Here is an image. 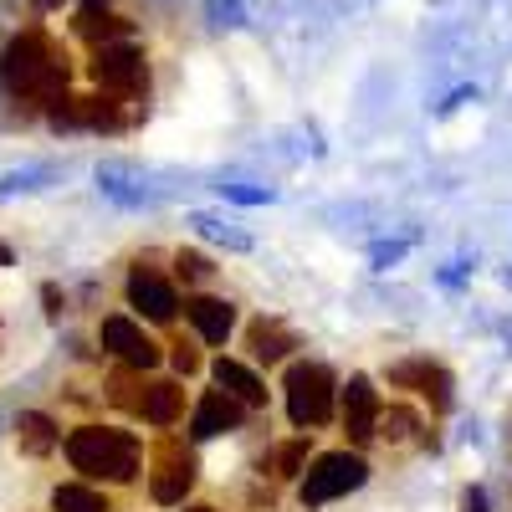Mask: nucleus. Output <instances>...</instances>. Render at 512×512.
<instances>
[{
    "label": "nucleus",
    "mask_w": 512,
    "mask_h": 512,
    "mask_svg": "<svg viewBox=\"0 0 512 512\" xmlns=\"http://www.w3.org/2000/svg\"><path fill=\"white\" fill-rule=\"evenodd\" d=\"M67 77H72V62H67V47L47 31H21L6 52H0V88L21 103H41L52 108L62 93H67Z\"/></svg>",
    "instance_id": "1"
},
{
    "label": "nucleus",
    "mask_w": 512,
    "mask_h": 512,
    "mask_svg": "<svg viewBox=\"0 0 512 512\" xmlns=\"http://www.w3.org/2000/svg\"><path fill=\"white\" fill-rule=\"evenodd\" d=\"M72 472L93 477V482H134L144 472V441L118 425H77L62 441Z\"/></svg>",
    "instance_id": "2"
},
{
    "label": "nucleus",
    "mask_w": 512,
    "mask_h": 512,
    "mask_svg": "<svg viewBox=\"0 0 512 512\" xmlns=\"http://www.w3.org/2000/svg\"><path fill=\"white\" fill-rule=\"evenodd\" d=\"M282 395H287V415L297 431H318V425L333 420L338 410V379L323 369V364H308V359H297L282 379Z\"/></svg>",
    "instance_id": "3"
},
{
    "label": "nucleus",
    "mask_w": 512,
    "mask_h": 512,
    "mask_svg": "<svg viewBox=\"0 0 512 512\" xmlns=\"http://www.w3.org/2000/svg\"><path fill=\"white\" fill-rule=\"evenodd\" d=\"M369 482V461L359 451H323L308 461L303 472V487H297V497H303V507H328L338 497H349Z\"/></svg>",
    "instance_id": "4"
},
{
    "label": "nucleus",
    "mask_w": 512,
    "mask_h": 512,
    "mask_svg": "<svg viewBox=\"0 0 512 512\" xmlns=\"http://www.w3.org/2000/svg\"><path fill=\"white\" fill-rule=\"evenodd\" d=\"M93 82H98L103 93L123 98V103L144 98V88H149L144 52H139V47H128V41H108V47L93 52Z\"/></svg>",
    "instance_id": "5"
},
{
    "label": "nucleus",
    "mask_w": 512,
    "mask_h": 512,
    "mask_svg": "<svg viewBox=\"0 0 512 512\" xmlns=\"http://www.w3.org/2000/svg\"><path fill=\"white\" fill-rule=\"evenodd\" d=\"M195 487V456L185 451V441L164 436L159 451H154V477H149V497L159 507H180L185 492Z\"/></svg>",
    "instance_id": "6"
},
{
    "label": "nucleus",
    "mask_w": 512,
    "mask_h": 512,
    "mask_svg": "<svg viewBox=\"0 0 512 512\" xmlns=\"http://www.w3.org/2000/svg\"><path fill=\"white\" fill-rule=\"evenodd\" d=\"M384 379H390L395 390H410L420 400H431L436 410H451V374L436 359H425V354L400 359V364H390V374H384Z\"/></svg>",
    "instance_id": "7"
},
{
    "label": "nucleus",
    "mask_w": 512,
    "mask_h": 512,
    "mask_svg": "<svg viewBox=\"0 0 512 512\" xmlns=\"http://www.w3.org/2000/svg\"><path fill=\"white\" fill-rule=\"evenodd\" d=\"M103 349L118 359V364H128V369H154L159 364V344L134 323V318H123V313H113V318H103Z\"/></svg>",
    "instance_id": "8"
},
{
    "label": "nucleus",
    "mask_w": 512,
    "mask_h": 512,
    "mask_svg": "<svg viewBox=\"0 0 512 512\" xmlns=\"http://www.w3.org/2000/svg\"><path fill=\"white\" fill-rule=\"evenodd\" d=\"M128 308H139L149 323H169L180 313V297H175V287H169L164 272L134 267V272H128Z\"/></svg>",
    "instance_id": "9"
},
{
    "label": "nucleus",
    "mask_w": 512,
    "mask_h": 512,
    "mask_svg": "<svg viewBox=\"0 0 512 512\" xmlns=\"http://www.w3.org/2000/svg\"><path fill=\"white\" fill-rule=\"evenodd\" d=\"M379 415H384V405H379L374 379H369V374H354V379L344 384V431H349L354 446H364V441L379 436Z\"/></svg>",
    "instance_id": "10"
},
{
    "label": "nucleus",
    "mask_w": 512,
    "mask_h": 512,
    "mask_svg": "<svg viewBox=\"0 0 512 512\" xmlns=\"http://www.w3.org/2000/svg\"><path fill=\"white\" fill-rule=\"evenodd\" d=\"M185 318H190V328H195L200 344H216V349L236 333V308L226 303V297H210V292L185 297Z\"/></svg>",
    "instance_id": "11"
},
{
    "label": "nucleus",
    "mask_w": 512,
    "mask_h": 512,
    "mask_svg": "<svg viewBox=\"0 0 512 512\" xmlns=\"http://www.w3.org/2000/svg\"><path fill=\"white\" fill-rule=\"evenodd\" d=\"M241 420H246V405H241L236 395H226V390H205L200 405H195V415H190V436H195V441L226 436V431H236Z\"/></svg>",
    "instance_id": "12"
},
{
    "label": "nucleus",
    "mask_w": 512,
    "mask_h": 512,
    "mask_svg": "<svg viewBox=\"0 0 512 512\" xmlns=\"http://www.w3.org/2000/svg\"><path fill=\"white\" fill-rule=\"evenodd\" d=\"M210 374H216V384H221V390L226 395H236L246 410H267V379H256V369H246L241 359H216V369H210Z\"/></svg>",
    "instance_id": "13"
},
{
    "label": "nucleus",
    "mask_w": 512,
    "mask_h": 512,
    "mask_svg": "<svg viewBox=\"0 0 512 512\" xmlns=\"http://www.w3.org/2000/svg\"><path fill=\"white\" fill-rule=\"evenodd\" d=\"M139 415L154 425V431H169V425L185 415V384H180V379H154V384H144Z\"/></svg>",
    "instance_id": "14"
},
{
    "label": "nucleus",
    "mask_w": 512,
    "mask_h": 512,
    "mask_svg": "<svg viewBox=\"0 0 512 512\" xmlns=\"http://www.w3.org/2000/svg\"><path fill=\"white\" fill-rule=\"evenodd\" d=\"M246 349H251L256 364H282V359L297 349V333L282 328L277 318H256V323L246 328Z\"/></svg>",
    "instance_id": "15"
},
{
    "label": "nucleus",
    "mask_w": 512,
    "mask_h": 512,
    "mask_svg": "<svg viewBox=\"0 0 512 512\" xmlns=\"http://www.w3.org/2000/svg\"><path fill=\"white\" fill-rule=\"evenodd\" d=\"M16 446H21L26 456H52V451L62 446V425H57L52 415H41V410H26V415L16 420Z\"/></svg>",
    "instance_id": "16"
},
{
    "label": "nucleus",
    "mask_w": 512,
    "mask_h": 512,
    "mask_svg": "<svg viewBox=\"0 0 512 512\" xmlns=\"http://www.w3.org/2000/svg\"><path fill=\"white\" fill-rule=\"evenodd\" d=\"M72 31L82 41H93V47H108V41H123L128 36V21L113 16V11H103V6H82L77 21H72Z\"/></svg>",
    "instance_id": "17"
},
{
    "label": "nucleus",
    "mask_w": 512,
    "mask_h": 512,
    "mask_svg": "<svg viewBox=\"0 0 512 512\" xmlns=\"http://www.w3.org/2000/svg\"><path fill=\"white\" fill-rule=\"evenodd\" d=\"M52 512H113V502L98 487H82V482H62L52 492Z\"/></svg>",
    "instance_id": "18"
},
{
    "label": "nucleus",
    "mask_w": 512,
    "mask_h": 512,
    "mask_svg": "<svg viewBox=\"0 0 512 512\" xmlns=\"http://www.w3.org/2000/svg\"><path fill=\"white\" fill-rule=\"evenodd\" d=\"M272 477H303L308 472V436H297V441H282L272 451V461H262Z\"/></svg>",
    "instance_id": "19"
},
{
    "label": "nucleus",
    "mask_w": 512,
    "mask_h": 512,
    "mask_svg": "<svg viewBox=\"0 0 512 512\" xmlns=\"http://www.w3.org/2000/svg\"><path fill=\"white\" fill-rule=\"evenodd\" d=\"M134 374H144V369H128V364H123L118 374H108V400H113L118 410H139V405H144V395H139L144 384H139Z\"/></svg>",
    "instance_id": "20"
},
{
    "label": "nucleus",
    "mask_w": 512,
    "mask_h": 512,
    "mask_svg": "<svg viewBox=\"0 0 512 512\" xmlns=\"http://www.w3.org/2000/svg\"><path fill=\"white\" fill-rule=\"evenodd\" d=\"M410 431H420V420H415L410 410L395 405V410H384V415H379V436H384V441H405Z\"/></svg>",
    "instance_id": "21"
},
{
    "label": "nucleus",
    "mask_w": 512,
    "mask_h": 512,
    "mask_svg": "<svg viewBox=\"0 0 512 512\" xmlns=\"http://www.w3.org/2000/svg\"><path fill=\"white\" fill-rule=\"evenodd\" d=\"M210 272H216V267H210L200 251H175V277H185V282H205Z\"/></svg>",
    "instance_id": "22"
},
{
    "label": "nucleus",
    "mask_w": 512,
    "mask_h": 512,
    "mask_svg": "<svg viewBox=\"0 0 512 512\" xmlns=\"http://www.w3.org/2000/svg\"><path fill=\"white\" fill-rule=\"evenodd\" d=\"M169 359H175V369H180V374H195V369H200V349L190 344V338H180V344L169 349Z\"/></svg>",
    "instance_id": "23"
},
{
    "label": "nucleus",
    "mask_w": 512,
    "mask_h": 512,
    "mask_svg": "<svg viewBox=\"0 0 512 512\" xmlns=\"http://www.w3.org/2000/svg\"><path fill=\"white\" fill-rule=\"evenodd\" d=\"M461 512H487V492H482V487H472V492L461 497Z\"/></svg>",
    "instance_id": "24"
},
{
    "label": "nucleus",
    "mask_w": 512,
    "mask_h": 512,
    "mask_svg": "<svg viewBox=\"0 0 512 512\" xmlns=\"http://www.w3.org/2000/svg\"><path fill=\"white\" fill-rule=\"evenodd\" d=\"M41 297H47V313L57 318V313H62V297H57V287H47V292H41Z\"/></svg>",
    "instance_id": "25"
},
{
    "label": "nucleus",
    "mask_w": 512,
    "mask_h": 512,
    "mask_svg": "<svg viewBox=\"0 0 512 512\" xmlns=\"http://www.w3.org/2000/svg\"><path fill=\"white\" fill-rule=\"evenodd\" d=\"M180 512H221V507H210V502H180Z\"/></svg>",
    "instance_id": "26"
}]
</instances>
